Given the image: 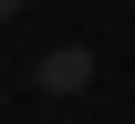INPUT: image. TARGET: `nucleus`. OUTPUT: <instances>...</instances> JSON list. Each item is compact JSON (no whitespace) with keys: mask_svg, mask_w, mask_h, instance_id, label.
Here are the masks:
<instances>
[{"mask_svg":"<svg viewBox=\"0 0 135 124\" xmlns=\"http://www.w3.org/2000/svg\"><path fill=\"white\" fill-rule=\"evenodd\" d=\"M31 83L52 93V104H73V93H94V52H83V41H62V52L31 62Z\"/></svg>","mask_w":135,"mask_h":124,"instance_id":"1","label":"nucleus"}]
</instances>
